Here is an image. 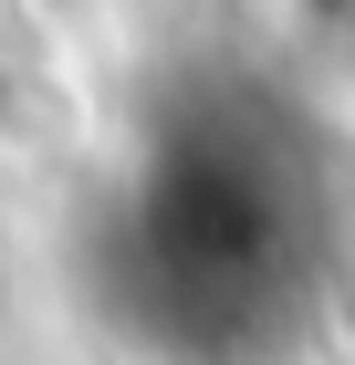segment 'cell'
Returning a JSON list of instances; mask_svg holds the SVG:
<instances>
[{"label": "cell", "mask_w": 355, "mask_h": 365, "mask_svg": "<svg viewBox=\"0 0 355 365\" xmlns=\"http://www.w3.org/2000/svg\"><path fill=\"white\" fill-rule=\"evenodd\" d=\"M345 220V157L314 94L178 73L146 94L84 220V292L146 365H303L334 324Z\"/></svg>", "instance_id": "1"}]
</instances>
